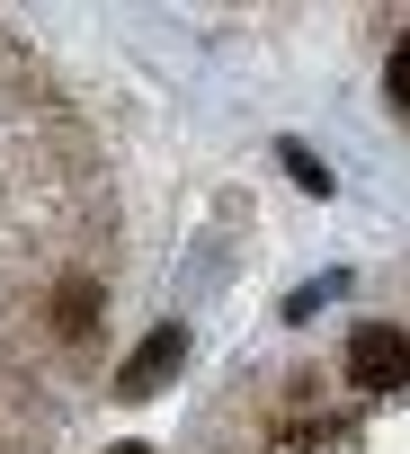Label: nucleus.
Listing matches in <instances>:
<instances>
[{
	"instance_id": "obj_3",
	"label": "nucleus",
	"mask_w": 410,
	"mask_h": 454,
	"mask_svg": "<svg viewBox=\"0 0 410 454\" xmlns=\"http://www.w3.org/2000/svg\"><path fill=\"white\" fill-rule=\"evenodd\" d=\"M383 90H392V107H410V36L392 45V72H383Z\"/></svg>"
},
{
	"instance_id": "obj_1",
	"label": "nucleus",
	"mask_w": 410,
	"mask_h": 454,
	"mask_svg": "<svg viewBox=\"0 0 410 454\" xmlns=\"http://www.w3.org/2000/svg\"><path fill=\"white\" fill-rule=\"evenodd\" d=\"M348 383H357V392H401V383H410V339L383 330V321L357 330V339H348Z\"/></svg>"
},
{
	"instance_id": "obj_4",
	"label": "nucleus",
	"mask_w": 410,
	"mask_h": 454,
	"mask_svg": "<svg viewBox=\"0 0 410 454\" xmlns=\"http://www.w3.org/2000/svg\"><path fill=\"white\" fill-rule=\"evenodd\" d=\"M116 454H143V445H116Z\"/></svg>"
},
{
	"instance_id": "obj_2",
	"label": "nucleus",
	"mask_w": 410,
	"mask_h": 454,
	"mask_svg": "<svg viewBox=\"0 0 410 454\" xmlns=\"http://www.w3.org/2000/svg\"><path fill=\"white\" fill-rule=\"evenodd\" d=\"M178 356H187V330H152V339H143V356L116 374V392H125V401H134V392H161V383L178 374Z\"/></svg>"
}]
</instances>
